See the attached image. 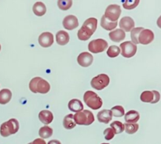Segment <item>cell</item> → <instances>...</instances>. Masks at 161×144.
Here are the masks:
<instances>
[{"instance_id":"cell-1","label":"cell","mask_w":161,"mask_h":144,"mask_svg":"<svg viewBox=\"0 0 161 144\" xmlns=\"http://www.w3.org/2000/svg\"><path fill=\"white\" fill-rule=\"evenodd\" d=\"M97 20L94 17H91L85 20L83 26L78 31V39L82 41H86L91 37L97 29Z\"/></svg>"},{"instance_id":"cell-2","label":"cell","mask_w":161,"mask_h":144,"mask_svg":"<svg viewBox=\"0 0 161 144\" xmlns=\"http://www.w3.org/2000/svg\"><path fill=\"white\" fill-rule=\"evenodd\" d=\"M29 89L34 93L46 94L50 91V85L46 80L42 79L40 77H36L30 81Z\"/></svg>"},{"instance_id":"cell-3","label":"cell","mask_w":161,"mask_h":144,"mask_svg":"<svg viewBox=\"0 0 161 144\" xmlns=\"http://www.w3.org/2000/svg\"><path fill=\"white\" fill-rule=\"evenodd\" d=\"M19 130V122L17 119L11 118L2 124L0 127V134L3 137H8L10 135L15 134Z\"/></svg>"},{"instance_id":"cell-4","label":"cell","mask_w":161,"mask_h":144,"mask_svg":"<svg viewBox=\"0 0 161 144\" xmlns=\"http://www.w3.org/2000/svg\"><path fill=\"white\" fill-rule=\"evenodd\" d=\"M83 100L86 106L93 110H98L103 103L101 97L93 91H86L83 95Z\"/></svg>"},{"instance_id":"cell-5","label":"cell","mask_w":161,"mask_h":144,"mask_svg":"<svg viewBox=\"0 0 161 144\" xmlns=\"http://www.w3.org/2000/svg\"><path fill=\"white\" fill-rule=\"evenodd\" d=\"M74 120L76 125H90L94 121V116L91 111L83 110V111L75 113L74 115Z\"/></svg>"},{"instance_id":"cell-6","label":"cell","mask_w":161,"mask_h":144,"mask_svg":"<svg viewBox=\"0 0 161 144\" xmlns=\"http://www.w3.org/2000/svg\"><path fill=\"white\" fill-rule=\"evenodd\" d=\"M109 77L105 74H101L97 76L92 78L91 81V85L96 90H102L109 84Z\"/></svg>"},{"instance_id":"cell-7","label":"cell","mask_w":161,"mask_h":144,"mask_svg":"<svg viewBox=\"0 0 161 144\" xmlns=\"http://www.w3.org/2000/svg\"><path fill=\"white\" fill-rule=\"evenodd\" d=\"M108 42L104 39H94L88 44V49L93 53H102L108 48Z\"/></svg>"},{"instance_id":"cell-8","label":"cell","mask_w":161,"mask_h":144,"mask_svg":"<svg viewBox=\"0 0 161 144\" xmlns=\"http://www.w3.org/2000/svg\"><path fill=\"white\" fill-rule=\"evenodd\" d=\"M121 8L119 5H109L105 9V17L112 22H117V20L120 17Z\"/></svg>"},{"instance_id":"cell-9","label":"cell","mask_w":161,"mask_h":144,"mask_svg":"<svg viewBox=\"0 0 161 144\" xmlns=\"http://www.w3.org/2000/svg\"><path fill=\"white\" fill-rule=\"evenodd\" d=\"M119 49H120L121 54L125 58L132 57L135 56L137 52V45L130 41L121 43Z\"/></svg>"},{"instance_id":"cell-10","label":"cell","mask_w":161,"mask_h":144,"mask_svg":"<svg viewBox=\"0 0 161 144\" xmlns=\"http://www.w3.org/2000/svg\"><path fill=\"white\" fill-rule=\"evenodd\" d=\"M154 39V34L151 30L143 29L138 36V42L142 45H148Z\"/></svg>"},{"instance_id":"cell-11","label":"cell","mask_w":161,"mask_h":144,"mask_svg":"<svg viewBox=\"0 0 161 144\" xmlns=\"http://www.w3.org/2000/svg\"><path fill=\"white\" fill-rule=\"evenodd\" d=\"M63 27L65 29L69 30V31H72V30L75 29L79 26V21L78 19L74 15H69L66 16L63 20Z\"/></svg>"},{"instance_id":"cell-12","label":"cell","mask_w":161,"mask_h":144,"mask_svg":"<svg viewBox=\"0 0 161 144\" xmlns=\"http://www.w3.org/2000/svg\"><path fill=\"white\" fill-rule=\"evenodd\" d=\"M93 60H94L93 56L90 53H87V52L81 53L78 56V58H77L78 64L83 67H87L91 66V64L93 63Z\"/></svg>"},{"instance_id":"cell-13","label":"cell","mask_w":161,"mask_h":144,"mask_svg":"<svg viewBox=\"0 0 161 144\" xmlns=\"http://www.w3.org/2000/svg\"><path fill=\"white\" fill-rule=\"evenodd\" d=\"M39 45L44 48L51 46L53 43V35L50 32H43L39 37Z\"/></svg>"},{"instance_id":"cell-14","label":"cell","mask_w":161,"mask_h":144,"mask_svg":"<svg viewBox=\"0 0 161 144\" xmlns=\"http://www.w3.org/2000/svg\"><path fill=\"white\" fill-rule=\"evenodd\" d=\"M119 27H120V29L125 32H129V31H131V30L133 28H135V21H134L133 19L130 17H124L120 20L119 23Z\"/></svg>"},{"instance_id":"cell-15","label":"cell","mask_w":161,"mask_h":144,"mask_svg":"<svg viewBox=\"0 0 161 144\" xmlns=\"http://www.w3.org/2000/svg\"><path fill=\"white\" fill-rule=\"evenodd\" d=\"M97 117L99 122L108 124L111 121L113 118V114L110 110H102L100 112L97 113Z\"/></svg>"},{"instance_id":"cell-16","label":"cell","mask_w":161,"mask_h":144,"mask_svg":"<svg viewBox=\"0 0 161 144\" xmlns=\"http://www.w3.org/2000/svg\"><path fill=\"white\" fill-rule=\"evenodd\" d=\"M108 35H109V39L114 42H122L126 37L125 32L121 29H116L114 31H110Z\"/></svg>"},{"instance_id":"cell-17","label":"cell","mask_w":161,"mask_h":144,"mask_svg":"<svg viewBox=\"0 0 161 144\" xmlns=\"http://www.w3.org/2000/svg\"><path fill=\"white\" fill-rule=\"evenodd\" d=\"M39 118L42 123L44 125H49L52 122L53 119V115L51 111L48 110H43L41 111L39 114Z\"/></svg>"},{"instance_id":"cell-18","label":"cell","mask_w":161,"mask_h":144,"mask_svg":"<svg viewBox=\"0 0 161 144\" xmlns=\"http://www.w3.org/2000/svg\"><path fill=\"white\" fill-rule=\"evenodd\" d=\"M69 34L67 31H59L56 34V42L58 45H64L69 43Z\"/></svg>"},{"instance_id":"cell-19","label":"cell","mask_w":161,"mask_h":144,"mask_svg":"<svg viewBox=\"0 0 161 144\" xmlns=\"http://www.w3.org/2000/svg\"><path fill=\"white\" fill-rule=\"evenodd\" d=\"M69 109L72 112H80L83 111V105L78 99H73L69 103Z\"/></svg>"},{"instance_id":"cell-20","label":"cell","mask_w":161,"mask_h":144,"mask_svg":"<svg viewBox=\"0 0 161 144\" xmlns=\"http://www.w3.org/2000/svg\"><path fill=\"white\" fill-rule=\"evenodd\" d=\"M140 118L139 113L136 111H129L125 114V121L127 123H137Z\"/></svg>"},{"instance_id":"cell-21","label":"cell","mask_w":161,"mask_h":144,"mask_svg":"<svg viewBox=\"0 0 161 144\" xmlns=\"http://www.w3.org/2000/svg\"><path fill=\"white\" fill-rule=\"evenodd\" d=\"M33 13L36 14L38 17H42L47 12V7H46L45 4L42 2H37L33 6Z\"/></svg>"},{"instance_id":"cell-22","label":"cell","mask_w":161,"mask_h":144,"mask_svg":"<svg viewBox=\"0 0 161 144\" xmlns=\"http://www.w3.org/2000/svg\"><path fill=\"white\" fill-rule=\"evenodd\" d=\"M101 26L107 31H113L117 26V22H112L103 15L101 19Z\"/></svg>"},{"instance_id":"cell-23","label":"cell","mask_w":161,"mask_h":144,"mask_svg":"<svg viewBox=\"0 0 161 144\" xmlns=\"http://www.w3.org/2000/svg\"><path fill=\"white\" fill-rule=\"evenodd\" d=\"M12 98V92L9 89H4L0 91V104H6Z\"/></svg>"},{"instance_id":"cell-24","label":"cell","mask_w":161,"mask_h":144,"mask_svg":"<svg viewBox=\"0 0 161 144\" xmlns=\"http://www.w3.org/2000/svg\"><path fill=\"white\" fill-rule=\"evenodd\" d=\"M76 125L75 124V120H74V115L73 114H70L66 115L64 117V120H63V126L64 127V128L66 129H72L74 128Z\"/></svg>"},{"instance_id":"cell-25","label":"cell","mask_w":161,"mask_h":144,"mask_svg":"<svg viewBox=\"0 0 161 144\" xmlns=\"http://www.w3.org/2000/svg\"><path fill=\"white\" fill-rule=\"evenodd\" d=\"M39 135L41 137V139H47L50 138V136L53 135V129L50 127L45 125V126L42 127L39 131Z\"/></svg>"},{"instance_id":"cell-26","label":"cell","mask_w":161,"mask_h":144,"mask_svg":"<svg viewBox=\"0 0 161 144\" xmlns=\"http://www.w3.org/2000/svg\"><path fill=\"white\" fill-rule=\"evenodd\" d=\"M140 99L144 103H153L154 100V93L153 91H144L141 94Z\"/></svg>"},{"instance_id":"cell-27","label":"cell","mask_w":161,"mask_h":144,"mask_svg":"<svg viewBox=\"0 0 161 144\" xmlns=\"http://www.w3.org/2000/svg\"><path fill=\"white\" fill-rule=\"evenodd\" d=\"M110 126H111L110 128L114 131L115 134H120L124 131V125L121 121H115L112 122Z\"/></svg>"},{"instance_id":"cell-28","label":"cell","mask_w":161,"mask_h":144,"mask_svg":"<svg viewBox=\"0 0 161 144\" xmlns=\"http://www.w3.org/2000/svg\"><path fill=\"white\" fill-rule=\"evenodd\" d=\"M143 29H144L143 28H135L130 31V37H131L132 42L135 45L139 44V42H138V36H139V34Z\"/></svg>"},{"instance_id":"cell-29","label":"cell","mask_w":161,"mask_h":144,"mask_svg":"<svg viewBox=\"0 0 161 144\" xmlns=\"http://www.w3.org/2000/svg\"><path fill=\"white\" fill-rule=\"evenodd\" d=\"M124 125V130L127 134H134L136 132L139 128V125L137 123L131 124V123H126Z\"/></svg>"},{"instance_id":"cell-30","label":"cell","mask_w":161,"mask_h":144,"mask_svg":"<svg viewBox=\"0 0 161 144\" xmlns=\"http://www.w3.org/2000/svg\"><path fill=\"white\" fill-rule=\"evenodd\" d=\"M119 53H120V49L117 45H111L107 50V55L111 58L116 57L119 56Z\"/></svg>"},{"instance_id":"cell-31","label":"cell","mask_w":161,"mask_h":144,"mask_svg":"<svg viewBox=\"0 0 161 144\" xmlns=\"http://www.w3.org/2000/svg\"><path fill=\"white\" fill-rule=\"evenodd\" d=\"M110 111H112L113 116L116 117H120L125 114V111H124V108L122 106H115L112 108Z\"/></svg>"},{"instance_id":"cell-32","label":"cell","mask_w":161,"mask_h":144,"mask_svg":"<svg viewBox=\"0 0 161 144\" xmlns=\"http://www.w3.org/2000/svg\"><path fill=\"white\" fill-rule=\"evenodd\" d=\"M72 5V0H58V6L61 10H68Z\"/></svg>"},{"instance_id":"cell-33","label":"cell","mask_w":161,"mask_h":144,"mask_svg":"<svg viewBox=\"0 0 161 144\" xmlns=\"http://www.w3.org/2000/svg\"><path fill=\"white\" fill-rule=\"evenodd\" d=\"M139 4V1L138 0H132V1H126L124 2L123 6H124V9H133L136 7Z\"/></svg>"},{"instance_id":"cell-34","label":"cell","mask_w":161,"mask_h":144,"mask_svg":"<svg viewBox=\"0 0 161 144\" xmlns=\"http://www.w3.org/2000/svg\"><path fill=\"white\" fill-rule=\"evenodd\" d=\"M104 135H105V139L106 140H111L112 139L114 138L115 133L111 128H107L104 131Z\"/></svg>"},{"instance_id":"cell-35","label":"cell","mask_w":161,"mask_h":144,"mask_svg":"<svg viewBox=\"0 0 161 144\" xmlns=\"http://www.w3.org/2000/svg\"><path fill=\"white\" fill-rule=\"evenodd\" d=\"M153 93H154V100H153V103H158L159 100H160V92H157V91H156V90H153Z\"/></svg>"},{"instance_id":"cell-36","label":"cell","mask_w":161,"mask_h":144,"mask_svg":"<svg viewBox=\"0 0 161 144\" xmlns=\"http://www.w3.org/2000/svg\"><path fill=\"white\" fill-rule=\"evenodd\" d=\"M32 144H47L45 140L42 139H36L32 142Z\"/></svg>"},{"instance_id":"cell-37","label":"cell","mask_w":161,"mask_h":144,"mask_svg":"<svg viewBox=\"0 0 161 144\" xmlns=\"http://www.w3.org/2000/svg\"><path fill=\"white\" fill-rule=\"evenodd\" d=\"M47 144H61V143L59 140H57V139H53V140L49 141V142Z\"/></svg>"},{"instance_id":"cell-38","label":"cell","mask_w":161,"mask_h":144,"mask_svg":"<svg viewBox=\"0 0 161 144\" xmlns=\"http://www.w3.org/2000/svg\"><path fill=\"white\" fill-rule=\"evenodd\" d=\"M157 26H158L160 28H161V16L159 17L158 20H157Z\"/></svg>"},{"instance_id":"cell-39","label":"cell","mask_w":161,"mask_h":144,"mask_svg":"<svg viewBox=\"0 0 161 144\" xmlns=\"http://www.w3.org/2000/svg\"><path fill=\"white\" fill-rule=\"evenodd\" d=\"M0 50H1V45H0Z\"/></svg>"},{"instance_id":"cell-40","label":"cell","mask_w":161,"mask_h":144,"mask_svg":"<svg viewBox=\"0 0 161 144\" xmlns=\"http://www.w3.org/2000/svg\"><path fill=\"white\" fill-rule=\"evenodd\" d=\"M28 144H32V142H30V143H28Z\"/></svg>"},{"instance_id":"cell-41","label":"cell","mask_w":161,"mask_h":144,"mask_svg":"<svg viewBox=\"0 0 161 144\" xmlns=\"http://www.w3.org/2000/svg\"><path fill=\"white\" fill-rule=\"evenodd\" d=\"M102 144H109V143H102Z\"/></svg>"}]
</instances>
